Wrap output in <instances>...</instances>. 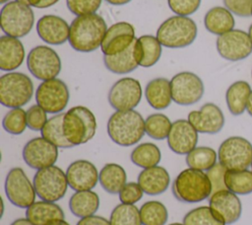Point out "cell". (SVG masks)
Masks as SVG:
<instances>
[{
    "label": "cell",
    "mask_w": 252,
    "mask_h": 225,
    "mask_svg": "<svg viewBox=\"0 0 252 225\" xmlns=\"http://www.w3.org/2000/svg\"><path fill=\"white\" fill-rule=\"evenodd\" d=\"M219 162L226 170H245L252 164V144L241 136L223 140L218 151Z\"/></svg>",
    "instance_id": "cell-9"
},
{
    "label": "cell",
    "mask_w": 252,
    "mask_h": 225,
    "mask_svg": "<svg viewBox=\"0 0 252 225\" xmlns=\"http://www.w3.org/2000/svg\"><path fill=\"white\" fill-rule=\"evenodd\" d=\"M172 101L180 106H191L198 103L205 92L202 79L195 73L183 71L170 80Z\"/></svg>",
    "instance_id": "cell-11"
},
{
    "label": "cell",
    "mask_w": 252,
    "mask_h": 225,
    "mask_svg": "<svg viewBox=\"0 0 252 225\" xmlns=\"http://www.w3.org/2000/svg\"><path fill=\"white\" fill-rule=\"evenodd\" d=\"M36 33L44 42L60 45L68 40L70 26L59 16L44 15L36 23Z\"/></svg>",
    "instance_id": "cell-22"
},
{
    "label": "cell",
    "mask_w": 252,
    "mask_h": 225,
    "mask_svg": "<svg viewBox=\"0 0 252 225\" xmlns=\"http://www.w3.org/2000/svg\"><path fill=\"white\" fill-rule=\"evenodd\" d=\"M216 46L219 54L229 61H238L252 53V40L242 30H231L218 37Z\"/></svg>",
    "instance_id": "cell-14"
},
{
    "label": "cell",
    "mask_w": 252,
    "mask_h": 225,
    "mask_svg": "<svg viewBox=\"0 0 252 225\" xmlns=\"http://www.w3.org/2000/svg\"><path fill=\"white\" fill-rule=\"evenodd\" d=\"M174 197L185 203L201 202L212 195V184L207 173L192 168L180 172L172 183Z\"/></svg>",
    "instance_id": "cell-3"
},
{
    "label": "cell",
    "mask_w": 252,
    "mask_h": 225,
    "mask_svg": "<svg viewBox=\"0 0 252 225\" xmlns=\"http://www.w3.org/2000/svg\"><path fill=\"white\" fill-rule=\"evenodd\" d=\"M198 131L188 119L175 120L167 136V145L178 155H187L198 143Z\"/></svg>",
    "instance_id": "cell-18"
},
{
    "label": "cell",
    "mask_w": 252,
    "mask_h": 225,
    "mask_svg": "<svg viewBox=\"0 0 252 225\" xmlns=\"http://www.w3.org/2000/svg\"><path fill=\"white\" fill-rule=\"evenodd\" d=\"M3 128L10 134L19 135L22 134L28 124H27V112L22 108L11 109L3 117L2 120Z\"/></svg>",
    "instance_id": "cell-41"
},
{
    "label": "cell",
    "mask_w": 252,
    "mask_h": 225,
    "mask_svg": "<svg viewBox=\"0 0 252 225\" xmlns=\"http://www.w3.org/2000/svg\"><path fill=\"white\" fill-rule=\"evenodd\" d=\"M26 55L22 41L10 36L0 38V69L2 71H13L24 62Z\"/></svg>",
    "instance_id": "cell-23"
},
{
    "label": "cell",
    "mask_w": 252,
    "mask_h": 225,
    "mask_svg": "<svg viewBox=\"0 0 252 225\" xmlns=\"http://www.w3.org/2000/svg\"><path fill=\"white\" fill-rule=\"evenodd\" d=\"M225 172H226V169L220 162L217 163L209 171H207V175L212 184V189H213L212 193L217 192L219 190L227 189L224 183Z\"/></svg>",
    "instance_id": "cell-46"
},
{
    "label": "cell",
    "mask_w": 252,
    "mask_h": 225,
    "mask_svg": "<svg viewBox=\"0 0 252 225\" xmlns=\"http://www.w3.org/2000/svg\"><path fill=\"white\" fill-rule=\"evenodd\" d=\"M69 11L78 16L95 13L100 7L101 0H66Z\"/></svg>",
    "instance_id": "cell-42"
},
{
    "label": "cell",
    "mask_w": 252,
    "mask_h": 225,
    "mask_svg": "<svg viewBox=\"0 0 252 225\" xmlns=\"http://www.w3.org/2000/svg\"><path fill=\"white\" fill-rule=\"evenodd\" d=\"M145 96L147 102L153 109H166L172 101L170 81L163 77L152 79L146 86Z\"/></svg>",
    "instance_id": "cell-26"
},
{
    "label": "cell",
    "mask_w": 252,
    "mask_h": 225,
    "mask_svg": "<svg viewBox=\"0 0 252 225\" xmlns=\"http://www.w3.org/2000/svg\"><path fill=\"white\" fill-rule=\"evenodd\" d=\"M137 45L139 50V65L145 68L154 66L160 58L161 43L157 37L151 35H144L137 38Z\"/></svg>",
    "instance_id": "cell-32"
},
{
    "label": "cell",
    "mask_w": 252,
    "mask_h": 225,
    "mask_svg": "<svg viewBox=\"0 0 252 225\" xmlns=\"http://www.w3.org/2000/svg\"><path fill=\"white\" fill-rule=\"evenodd\" d=\"M140 57L137 45V38L131 45L115 55H103V63L107 70L115 74H126L137 69Z\"/></svg>",
    "instance_id": "cell-25"
},
{
    "label": "cell",
    "mask_w": 252,
    "mask_h": 225,
    "mask_svg": "<svg viewBox=\"0 0 252 225\" xmlns=\"http://www.w3.org/2000/svg\"><path fill=\"white\" fill-rule=\"evenodd\" d=\"M106 31V23L100 15L78 16L71 23L68 41L79 52H92L100 47Z\"/></svg>",
    "instance_id": "cell-1"
},
{
    "label": "cell",
    "mask_w": 252,
    "mask_h": 225,
    "mask_svg": "<svg viewBox=\"0 0 252 225\" xmlns=\"http://www.w3.org/2000/svg\"><path fill=\"white\" fill-rule=\"evenodd\" d=\"M47 225H70V224L68 222H66L64 219H62V220H55Z\"/></svg>",
    "instance_id": "cell-53"
},
{
    "label": "cell",
    "mask_w": 252,
    "mask_h": 225,
    "mask_svg": "<svg viewBox=\"0 0 252 225\" xmlns=\"http://www.w3.org/2000/svg\"><path fill=\"white\" fill-rule=\"evenodd\" d=\"M135 39L134 27L128 22H118L107 29L100 49L103 55H115L127 49Z\"/></svg>",
    "instance_id": "cell-17"
},
{
    "label": "cell",
    "mask_w": 252,
    "mask_h": 225,
    "mask_svg": "<svg viewBox=\"0 0 252 225\" xmlns=\"http://www.w3.org/2000/svg\"><path fill=\"white\" fill-rule=\"evenodd\" d=\"M99 206V197L93 190H80L72 194L69 199L70 211L77 217L94 215Z\"/></svg>",
    "instance_id": "cell-30"
},
{
    "label": "cell",
    "mask_w": 252,
    "mask_h": 225,
    "mask_svg": "<svg viewBox=\"0 0 252 225\" xmlns=\"http://www.w3.org/2000/svg\"><path fill=\"white\" fill-rule=\"evenodd\" d=\"M251 91L249 83L243 80L236 81L228 87L225 93V101L231 114L240 115L246 111Z\"/></svg>",
    "instance_id": "cell-29"
},
{
    "label": "cell",
    "mask_w": 252,
    "mask_h": 225,
    "mask_svg": "<svg viewBox=\"0 0 252 225\" xmlns=\"http://www.w3.org/2000/svg\"><path fill=\"white\" fill-rule=\"evenodd\" d=\"M204 25L208 32L214 35H223L233 30L235 22L232 13L225 7L211 8L204 17Z\"/></svg>",
    "instance_id": "cell-28"
},
{
    "label": "cell",
    "mask_w": 252,
    "mask_h": 225,
    "mask_svg": "<svg viewBox=\"0 0 252 225\" xmlns=\"http://www.w3.org/2000/svg\"><path fill=\"white\" fill-rule=\"evenodd\" d=\"M209 206L226 225L238 221L242 213V204L239 197L228 189H222L212 193L209 198Z\"/></svg>",
    "instance_id": "cell-20"
},
{
    "label": "cell",
    "mask_w": 252,
    "mask_h": 225,
    "mask_svg": "<svg viewBox=\"0 0 252 225\" xmlns=\"http://www.w3.org/2000/svg\"><path fill=\"white\" fill-rule=\"evenodd\" d=\"M17 1H19V2H22V3H24V4H27V5H29V2H28V0H17Z\"/></svg>",
    "instance_id": "cell-55"
},
{
    "label": "cell",
    "mask_w": 252,
    "mask_h": 225,
    "mask_svg": "<svg viewBox=\"0 0 252 225\" xmlns=\"http://www.w3.org/2000/svg\"><path fill=\"white\" fill-rule=\"evenodd\" d=\"M144 190L138 183H126V185L119 191V199L124 204H134L142 199Z\"/></svg>",
    "instance_id": "cell-45"
},
{
    "label": "cell",
    "mask_w": 252,
    "mask_h": 225,
    "mask_svg": "<svg viewBox=\"0 0 252 225\" xmlns=\"http://www.w3.org/2000/svg\"><path fill=\"white\" fill-rule=\"evenodd\" d=\"M64 211L58 204L45 200L34 201L26 211V217L35 225H47L64 219Z\"/></svg>",
    "instance_id": "cell-27"
},
{
    "label": "cell",
    "mask_w": 252,
    "mask_h": 225,
    "mask_svg": "<svg viewBox=\"0 0 252 225\" xmlns=\"http://www.w3.org/2000/svg\"><path fill=\"white\" fill-rule=\"evenodd\" d=\"M248 35H249V37H250V38H251V40H252V24H251V25H250V27H249Z\"/></svg>",
    "instance_id": "cell-54"
},
{
    "label": "cell",
    "mask_w": 252,
    "mask_h": 225,
    "mask_svg": "<svg viewBox=\"0 0 252 225\" xmlns=\"http://www.w3.org/2000/svg\"><path fill=\"white\" fill-rule=\"evenodd\" d=\"M47 112L38 105H33L27 111L28 127L34 131H39L47 122Z\"/></svg>",
    "instance_id": "cell-43"
},
{
    "label": "cell",
    "mask_w": 252,
    "mask_h": 225,
    "mask_svg": "<svg viewBox=\"0 0 252 225\" xmlns=\"http://www.w3.org/2000/svg\"><path fill=\"white\" fill-rule=\"evenodd\" d=\"M127 174L118 164L109 163L102 167L98 175L101 188L108 193L116 194L126 185Z\"/></svg>",
    "instance_id": "cell-31"
},
{
    "label": "cell",
    "mask_w": 252,
    "mask_h": 225,
    "mask_svg": "<svg viewBox=\"0 0 252 225\" xmlns=\"http://www.w3.org/2000/svg\"><path fill=\"white\" fill-rule=\"evenodd\" d=\"M34 15L30 5L17 0L6 3L0 13L1 30L6 36L23 38L32 29Z\"/></svg>",
    "instance_id": "cell-7"
},
{
    "label": "cell",
    "mask_w": 252,
    "mask_h": 225,
    "mask_svg": "<svg viewBox=\"0 0 252 225\" xmlns=\"http://www.w3.org/2000/svg\"><path fill=\"white\" fill-rule=\"evenodd\" d=\"M58 1L59 0H28L30 6L39 8V9L51 7L54 4H56Z\"/></svg>",
    "instance_id": "cell-49"
},
{
    "label": "cell",
    "mask_w": 252,
    "mask_h": 225,
    "mask_svg": "<svg viewBox=\"0 0 252 225\" xmlns=\"http://www.w3.org/2000/svg\"><path fill=\"white\" fill-rule=\"evenodd\" d=\"M188 120L199 133L216 134L224 125V115L221 110L213 103H206L199 111L190 112Z\"/></svg>",
    "instance_id": "cell-19"
},
{
    "label": "cell",
    "mask_w": 252,
    "mask_h": 225,
    "mask_svg": "<svg viewBox=\"0 0 252 225\" xmlns=\"http://www.w3.org/2000/svg\"><path fill=\"white\" fill-rule=\"evenodd\" d=\"M107 133L117 145L132 146L145 135V120L135 110L116 111L108 118Z\"/></svg>",
    "instance_id": "cell-2"
},
{
    "label": "cell",
    "mask_w": 252,
    "mask_h": 225,
    "mask_svg": "<svg viewBox=\"0 0 252 225\" xmlns=\"http://www.w3.org/2000/svg\"><path fill=\"white\" fill-rule=\"evenodd\" d=\"M226 188L235 194L246 195L252 193V171L226 170L224 175Z\"/></svg>",
    "instance_id": "cell-33"
},
{
    "label": "cell",
    "mask_w": 252,
    "mask_h": 225,
    "mask_svg": "<svg viewBox=\"0 0 252 225\" xmlns=\"http://www.w3.org/2000/svg\"><path fill=\"white\" fill-rule=\"evenodd\" d=\"M69 89L58 78L42 81L35 91L36 104L47 113H60L68 105Z\"/></svg>",
    "instance_id": "cell-12"
},
{
    "label": "cell",
    "mask_w": 252,
    "mask_h": 225,
    "mask_svg": "<svg viewBox=\"0 0 252 225\" xmlns=\"http://www.w3.org/2000/svg\"><path fill=\"white\" fill-rule=\"evenodd\" d=\"M246 111H247L248 114L252 116V91H251V93H250V96H249V99H248V103H247V108H246Z\"/></svg>",
    "instance_id": "cell-52"
},
{
    "label": "cell",
    "mask_w": 252,
    "mask_h": 225,
    "mask_svg": "<svg viewBox=\"0 0 252 225\" xmlns=\"http://www.w3.org/2000/svg\"><path fill=\"white\" fill-rule=\"evenodd\" d=\"M32 184L36 195L41 200L50 202L61 199L69 186L66 173L54 165L37 170L33 176Z\"/></svg>",
    "instance_id": "cell-8"
},
{
    "label": "cell",
    "mask_w": 252,
    "mask_h": 225,
    "mask_svg": "<svg viewBox=\"0 0 252 225\" xmlns=\"http://www.w3.org/2000/svg\"><path fill=\"white\" fill-rule=\"evenodd\" d=\"M10 225H35V224H33L28 218H18L15 221H13Z\"/></svg>",
    "instance_id": "cell-50"
},
{
    "label": "cell",
    "mask_w": 252,
    "mask_h": 225,
    "mask_svg": "<svg viewBox=\"0 0 252 225\" xmlns=\"http://www.w3.org/2000/svg\"><path fill=\"white\" fill-rule=\"evenodd\" d=\"M96 119L91 110L76 106L68 110L63 118V131L66 139L73 145L90 141L95 134Z\"/></svg>",
    "instance_id": "cell-5"
},
{
    "label": "cell",
    "mask_w": 252,
    "mask_h": 225,
    "mask_svg": "<svg viewBox=\"0 0 252 225\" xmlns=\"http://www.w3.org/2000/svg\"><path fill=\"white\" fill-rule=\"evenodd\" d=\"M217 152L208 146H198L186 155V164L189 168L199 171H209L217 164Z\"/></svg>",
    "instance_id": "cell-36"
},
{
    "label": "cell",
    "mask_w": 252,
    "mask_h": 225,
    "mask_svg": "<svg viewBox=\"0 0 252 225\" xmlns=\"http://www.w3.org/2000/svg\"><path fill=\"white\" fill-rule=\"evenodd\" d=\"M65 113H57L50 118L40 130L41 136L58 148H71L73 145L66 139L63 131V118Z\"/></svg>",
    "instance_id": "cell-35"
},
{
    "label": "cell",
    "mask_w": 252,
    "mask_h": 225,
    "mask_svg": "<svg viewBox=\"0 0 252 225\" xmlns=\"http://www.w3.org/2000/svg\"><path fill=\"white\" fill-rule=\"evenodd\" d=\"M130 158L136 166L147 169L158 166L161 158V153L156 144L145 142L139 144L132 150Z\"/></svg>",
    "instance_id": "cell-34"
},
{
    "label": "cell",
    "mask_w": 252,
    "mask_h": 225,
    "mask_svg": "<svg viewBox=\"0 0 252 225\" xmlns=\"http://www.w3.org/2000/svg\"><path fill=\"white\" fill-rule=\"evenodd\" d=\"M223 4L226 9L238 17L252 16V0H223Z\"/></svg>",
    "instance_id": "cell-47"
},
{
    "label": "cell",
    "mask_w": 252,
    "mask_h": 225,
    "mask_svg": "<svg viewBox=\"0 0 252 225\" xmlns=\"http://www.w3.org/2000/svg\"><path fill=\"white\" fill-rule=\"evenodd\" d=\"M169 183L168 172L160 166L144 169L138 176V184L148 195L163 193L167 189Z\"/></svg>",
    "instance_id": "cell-24"
},
{
    "label": "cell",
    "mask_w": 252,
    "mask_h": 225,
    "mask_svg": "<svg viewBox=\"0 0 252 225\" xmlns=\"http://www.w3.org/2000/svg\"><path fill=\"white\" fill-rule=\"evenodd\" d=\"M33 95L32 79L21 72H8L0 77V103L7 108H21Z\"/></svg>",
    "instance_id": "cell-6"
},
{
    "label": "cell",
    "mask_w": 252,
    "mask_h": 225,
    "mask_svg": "<svg viewBox=\"0 0 252 225\" xmlns=\"http://www.w3.org/2000/svg\"><path fill=\"white\" fill-rule=\"evenodd\" d=\"M27 66L34 78L46 81L59 75L61 60L53 48L47 45H36L28 54Z\"/></svg>",
    "instance_id": "cell-10"
},
{
    "label": "cell",
    "mask_w": 252,
    "mask_h": 225,
    "mask_svg": "<svg viewBox=\"0 0 252 225\" xmlns=\"http://www.w3.org/2000/svg\"><path fill=\"white\" fill-rule=\"evenodd\" d=\"M142 87L137 79L124 77L116 81L108 92V103L116 111L134 110L142 99Z\"/></svg>",
    "instance_id": "cell-15"
},
{
    "label": "cell",
    "mask_w": 252,
    "mask_h": 225,
    "mask_svg": "<svg viewBox=\"0 0 252 225\" xmlns=\"http://www.w3.org/2000/svg\"><path fill=\"white\" fill-rule=\"evenodd\" d=\"M251 74H252V72H251Z\"/></svg>",
    "instance_id": "cell-59"
},
{
    "label": "cell",
    "mask_w": 252,
    "mask_h": 225,
    "mask_svg": "<svg viewBox=\"0 0 252 225\" xmlns=\"http://www.w3.org/2000/svg\"><path fill=\"white\" fill-rule=\"evenodd\" d=\"M184 225H226L224 221L210 207L193 208L183 217Z\"/></svg>",
    "instance_id": "cell-38"
},
{
    "label": "cell",
    "mask_w": 252,
    "mask_h": 225,
    "mask_svg": "<svg viewBox=\"0 0 252 225\" xmlns=\"http://www.w3.org/2000/svg\"><path fill=\"white\" fill-rule=\"evenodd\" d=\"M251 168H252V164H251Z\"/></svg>",
    "instance_id": "cell-58"
},
{
    "label": "cell",
    "mask_w": 252,
    "mask_h": 225,
    "mask_svg": "<svg viewBox=\"0 0 252 225\" xmlns=\"http://www.w3.org/2000/svg\"><path fill=\"white\" fill-rule=\"evenodd\" d=\"M105 1L111 5L121 6V5H125V4L129 3L131 0H105Z\"/></svg>",
    "instance_id": "cell-51"
},
{
    "label": "cell",
    "mask_w": 252,
    "mask_h": 225,
    "mask_svg": "<svg viewBox=\"0 0 252 225\" xmlns=\"http://www.w3.org/2000/svg\"><path fill=\"white\" fill-rule=\"evenodd\" d=\"M58 158V147L41 137L29 140L23 148L25 163L34 170H40L54 165Z\"/></svg>",
    "instance_id": "cell-16"
},
{
    "label": "cell",
    "mask_w": 252,
    "mask_h": 225,
    "mask_svg": "<svg viewBox=\"0 0 252 225\" xmlns=\"http://www.w3.org/2000/svg\"><path fill=\"white\" fill-rule=\"evenodd\" d=\"M98 175L96 167L87 160L74 161L66 170L68 185L76 191L92 190L98 182Z\"/></svg>",
    "instance_id": "cell-21"
},
{
    "label": "cell",
    "mask_w": 252,
    "mask_h": 225,
    "mask_svg": "<svg viewBox=\"0 0 252 225\" xmlns=\"http://www.w3.org/2000/svg\"><path fill=\"white\" fill-rule=\"evenodd\" d=\"M8 1H9V0H0V3H1V4H4V3H6V2L8 3Z\"/></svg>",
    "instance_id": "cell-57"
},
{
    "label": "cell",
    "mask_w": 252,
    "mask_h": 225,
    "mask_svg": "<svg viewBox=\"0 0 252 225\" xmlns=\"http://www.w3.org/2000/svg\"><path fill=\"white\" fill-rule=\"evenodd\" d=\"M76 225H110V221L98 215H91L81 218Z\"/></svg>",
    "instance_id": "cell-48"
},
{
    "label": "cell",
    "mask_w": 252,
    "mask_h": 225,
    "mask_svg": "<svg viewBox=\"0 0 252 225\" xmlns=\"http://www.w3.org/2000/svg\"><path fill=\"white\" fill-rule=\"evenodd\" d=\"M140 217L143 225H165L168 212L165 205L160 201L150 200L141 206Z\"/></svg>",
    "instance_id": "cell-37"
},
{
    "label": "cell",
    "mask_w": 252,
    "mask_h": 225,
    "mask_svg": "<svg viewBox=\"0 0 252 225\" xmlns=\"http://www.w3.org/2000/svg\"><path fill=\"white\" fill-rule=\"evenodd\" d=\"M170 119L163 113H153L145 119V130L148 136L156 140L167 138L170 128Z\"/></svg>",
    "instance_id": "cell-39"
},
{
    "label": "cell",
    "mask_w": 252,
    "mask_h": 225,
    "mask_svg": "<svg viewBox=\"0 0 252 225\" xmlns=\"http://www.w3.org/2000/svg\"><path fill=\"white\" fill-rule=\"evenodd\" d=\"M110 225H143L140 209L134 204H118L110 214Z\"/></svg>",
    "instance_id": "cell-40"
},
{
    "label": "cell",
    "mask_w": 252,
    "mask_h": 225,
    "mask_svg": "<svg viewBox=\"0 0 252 225\" xmlns=\"http://www.w3.org/2000/svg\"><path fill=\"white\" fill-rule=\"evenodd\" d=\"M5 192L8 200L17 207L28 208L35 199V189L24 170L12 168L5 180Z\"/></svg>",
    "instance_id": "cell-13"
},
{
    "label": "cell",
    "mask_w": 252,
    "mask_h": 225,
    "mask_svg": "<svg viewBox=\"0 0 252 225\" xmlns=\"http://www.w3.org/2000/svg\"><path fill=\"white\" fill-rule=\"evenodd\" d=\"M167 4L174 14L188 17L199 9L201 0H167Z\"/></svg>",
    "instance_id": "cell-44"
},
{
    "label": "cell",
    "mask_w": 252,
    "mask_h": 225,
    "mask_svg": "<svg viewBox=\"0 0 252 225\" xmlns=\"http://www.w3.org/2000/svg\"><path fill=\"white\" fill-rule=\"evenodd\" d=\"M169 225H184L183 223L181 224V223H178V222H175V223H171V224H169Z\"/></svg>",
    "instance_id": "cell-56"
},
{
    "label": "cell",
    "mask_w": 252,
    "mask_h": 225,
    "mask_svg": "<svg viewBox=\"0 0 252 225\" xmlns=\"http://www.w3.org/2000/svg\"><path fill=\"white\" fill-rule=\"evenodd\" d=\"M197 34V25L191 18L176 15L160 24L156 37L165 47L182 48L190 45Z\"/></svg>",
    "instance_id": "cell-4"
}]
</instances>
